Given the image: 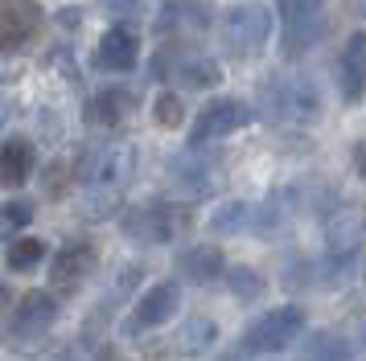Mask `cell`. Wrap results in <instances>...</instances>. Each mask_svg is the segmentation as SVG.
<instances>
[{"label":"cell","instance_id":"4","mask_svg":"<svg viewBox=\"0 0 366 361\" xmlns=\"http://www.w3.org/2000/svg\"><path fill=\"white\" fill-rule=\"evenodd\" d=\"M185 210L182 205H169V201H140V205H128L119 213V230L140 246H161L173 243L185 230Z\"/></svg>","mask_w":366,"mask_h":361},{"label":"cell","instance_id":"8","mask_svg":"<svg viewBox=\"0 0 366 361\" xmlns=\"http://www.w3.org/2000/svg\"><path fill=\"white\" fill-rule=\"evenodd\" d=\"M255 119V111H251V103H243V98H210L206 107H198V115H194V123H189V144L194 148H206L214 144V140H227L231 131H243Z\"/></svg>","mask_w":366,"mask_h":361},{"label":"cell","instance_id":"18","mask_svg":"<svg viewBox=\"0 0 366 361\" xmlns=\"http://www.w3.org/2000/svg\"><path fill=\"white\" fill-rule=\"evenodd\" d=\"M132 103H136L132 91H124V86H107V91H99V95L86 98L83 119L91 123V128H119V123L128 119V111H132Z\"/></svg>","mask_w":366,"mask_h":361},{"label":"cell","instance_id":"3","mask_svg":"<svg viewBox=\"0 0 366 361\" xmlns=\"http://www.w3.org/2000/svg\"><path fill=\"white\" fill-rule=\"evenodd\" d=\"M272 25H276V13L259 4V0H243V4H231L222 13V49L231 62H251L259 58L272 37Z\"/></svg>","mask_w":366,"mask_h":361},{"label":"cell","instance_id":"15","mask_svg":"<svg viewBox=\"0 0 366 361\" xmlns=\"http://www.w3.org/2000/svg\"><path fill=\"white\" fill-rule=\"evenodd\" d=\"M152 74H169V78L185 82V86H214L222 78V70H218L214 58H206V54H173V46L161 49V58L152 62Z\"/></svg>","mask_w":366,"mask_h":361},{"label":"cell","instance_id":"10","mask_svg":"<svg viewBox=\"0 0 366 361\" xmlns=\"http://www.w3.org/2000/svg\"><path fill=\"white\" fill-rule=\"evenodd\" d=\"M99 267V250L86 243V238H70L58 246V255L50 259V288L58 295H74L86 288V279L95 275Z\"/></svg>","mask_w":366,"mask_h":361},{"label":"cell","instance_id":"22","mask_svg":"<svg viewBox=\"0 0 366 361\" xmlns=\"http://www.w3.org/2000/svg\"><path fill=\"white\" fill-rule=\"evenodd\" d=\"M300 361H354V345L342 332H309L300 341Z\"/></svg>","mask_w":366,"mask_h":361},{"label":"cell","instance_id":"28","mask_svg":"<svg viewBox=\"0 0 366 361\" xmlns=\"http://www.w3.org/2000/svg\"><path fill=\"white\" fill-rule=\"evenodd\" d=\"M350 161H354V168H358V177L366 180V140H358V144H354V152H350Z\"/></svg>","mask_w":366,"mask_h":361},{"label":"cell","instance_id":"31","mask_svg":"<svg viewBox=\"0 0 366 361\" xmlns=\"http://www.w3.org/2000/svg\"><path fill=\"white\" fill-rule=\"evenodd\" d=\"M222 361H234V357H222Z\"/></svg>","mask_w":366,"mask_h":361},{"label":"cell","instance_id":"25","mask_svg":"<svg viewBox=\"0 0 366 361\" xmlns=\"http://www.w3.org/2000/svg\"><path fill=\"white\" fill-rule=\"evenodd\" d=\"M152 123L157 128H182L185 123V103L182 95H173V91H161V95L152 98Z\"/></svg>","mask_w":366,"mask_h":361},{"label":"cell","instance_id":"24","mask_svg":"<svg viewBox=\"0 0 366 361\" xmlns=\"http://www.w3.org/2000/svg\"><path fill=\"white\" fill-rule=\"evenodd\" d=\"M99 9L112 16V21L136 25V21H144V16H157L161 0H99Z\"/></svg>","mask_w":366,"mask_h":361},{"label":"cell","instance_id":"29","mask_svg":"<svg viewBox=\"0 0 366 361\" xmlns=\"http://www.w3.org/2000/svg\"><path fill=\"white\" fill-rule=\"evenodd\" d=\"M50 361H79V353H74V349H58Z\"/></svg>","mask_w":366,"mask_h":361},{"label":"cell","instance_id":"9","mask_svg":"<svg viewBox=\"0 0 366 361\" xmlns=\"http://www.w3.org/2000/svg\"><path fill=\"white\" fill-rule=\"evenodd\" d=\"M169 189L182 201H202L218 189V164L210 156H202V148H185L169 161Z\"/></svg>","mask_w":366,"mask_h":361},{"label":"cell","instance_id":"6","mask_svg":"<svg viewBox=\"0 0 366 361\" xmlns=\"http://www.w3.org/2000/svg\"><path fill=\"white\" fill-rule=\"evenodd\" d=\"M325 4L330 0H276L280 13V49L284 58H300L325 33Z\"/></svg>","mask_w":366,"mask_h":361},{"label":"cell","instance_id":"20","mask_svg":"<svg viewBox=\"0 0 366 361\" xmlns=\"http://www.w3.org/2000/svg\"><path fill=\"white\" fill-rule=\"evenodd\" d=\"M272 218H276V213L255 210V205H247V201H227V205H218V210L210 213V230H214V234H239V230L267 226Z\"/></svg>","mask_w":366,"mask_h":361},{"label":"cell","instance_id":"1","mask_svg":"<svg viewBox=\"0 0 366 361\" xmlns=\"http://www.w3.org/2000/svg\"><path fill=\"white\" fill-rule=\"evenodd\" d=\"M136 173V148L128 140H112V144L91 148L79 164V185H83V210L91 218H107L119 210V197L128 189Z\"/></svg>","mask_w":366,"mask_h":361},{"label":"cell","instance_id":"26","mask_svg":"<svg viewBox=\"0 0 366 361\" xmlns=\"http://www.w3.org/2000/svg\"><path fill=\"white\" fill-rule=\"evenodd\" d=\"M29 222H34V205H29V201H4V205H0V238L25 234Z\"/></svg>","mask_w":366,"mask_h":361},{"label":"cell","instance_id":"16","mask_svg":"<svg viewBox=\"0 0 366 361\" xmlns=\"http://www.w3.org/2000/svg\"><path fill=\"white\" fill-rule=\"evenodd\" d=\"M37 173V144L25 136L0 140V189H25Z\"/></svg>","mask_w":366,"mask_h":361},{"label":"cell","instance_id":"23","mask_svg":"<svg viewBox=\"0 0 366 361\" xmlns=\"http://www.w3.org/2000/svg\"><path fill=\"white\" fill-rule=\"evenodd\" d=\"M41 259H46V238H37V234H17L4 246V267L9 271H34Z\"/></svg>","mask_w":366,"mask_h":361},{"label":"cell","instance_id":"11","mask_svg":"<svg viewBox=\"0 0 366 361\" xmlns=\"http://www.w3.org/2000/svg\"><path fill=\"white\" fill-rule=\"evenodd\" d=\"M182 308V288L165 279V283H152L149 292L136 300L128 316H124V337H144V332H157L173 312Z\"/></svg>","mask_w":366,"mask_h":361},{"label":"cell","instance_id":"19","mask_svg":"<svg viewBox=\"0 0 366 361\" xmlns=\"http://www.w3.org/2000/svg\"><path fill=\"white\" fill-rule=\"evenodd\" d=\"M337 86L342 95L354 103L362 98L366 91V33H354L346 46H342V58H337Z\"/></svg>","mask_w":366,"mask_h":361},{"label":"cell","instance_id":"27","mask_svg":"<svg viewBox=\"0 0 366 361\" xmlns=\"http://www.w3.org/2000/svg\"><path fill=\"white\" fill-rule=\"evenodd\" d=\"M222 279H227V288H231L239 300H255V295L264 292V275L255 271V267H231V271H222Z\"/></svg>","mask_w":366,"mask_h":361},{"label":"cell","instance_id":"12","mask_svg":"<svg viewBox=\"0 0 366 361\" xmlns=\"http://www.w3.org/2000/svg\"><path fill=\"white\" fill-rule=\"evenodd\" d=\"M214 25V9L210 0H165L157 9V33L169 41H189Z\"/></svg>","mask_w":366,"mask_h":361},{"label":"cell","instance_id":"7","mask_svg":"<svg viewBox=\"0 0 366 361\" xmlns=\"http://www.w3.org/2000/svg\"><path fill=\"white\" fill-rule=\"evenodd\" d=\"M305 332V308L297 304H280V308H267L264 316H255L243 332V349L247 353H280Z\"/></svg>","mask_w":366,"mask_h":361},{"label":"cell","instance_id":"21","mask_svg":"<svg viewBox=\"0 0 366 361\" xmlns=\"http://www.w3.org/2000/svg\"><path fill=\"white\" fill-rule=\"evenodd\" d=\"M214 341H218L214 320H210V316H189V320L173 332V353H177V357H202Z\"/></svg>","mask_w":366,"mask_h":361},{"label":"cell","instance_id":"17","mask_svg":"<svg viewBox=\"0 0 366 361\" xmlns=\"http://www.w3.org/2000/svg\"><path fill=\"white\" fill-rule=\"evenodd\" d=\"M177 275L185 279V283H198V288H206V283H214L222 271H227V259H222V250L210 243H194L185 246L182 255H177Z\"/></svg>","mask_w":366,"mask_h":361},{"label":"cell","instance_id":"30","mask_svg":"<svg viewBox=\"0 0 366 361\" xmlns=\"http://www.w3.org/2000/svg\"><path fill=\"white\" fill-rule=\"evenodd\" d=\"M4 304H9V288H4V283H0V308H4Z\"/></svg>","mask_w":366,"mask_h":361},{"label":"cell","instance_id":"14","mask_svg":"<svg viewBox=\"0 0 366 361\" xmlns=\"http://www.w3.org/2000/svg\"><path fill=\"white\" fill-rule=\"evenodd\" d=\"M136 62H140V33H136V25L116 21L95 46V70H103V74H132Z\"/></svg>","mask_w":366,"mask_h":361},{"label":"cell","instance_id":"5","mask_svg":"<svg viewBox=\"0 0 366 361\" xmlns=\"http://www.w3.org/2000/svg\"><path fill=\"white\" fill-rule=\"evenodd\" d=\"M54 325H58V295H54V288H34L17 300L13 320L4 328V341L13 349H34L37 341L50 337Z\"/></svg>","mask_w":366,"mask_h":361},{"label":"cell","instance_id":"13","mask_svg":"<svg viewBox=\"0 0 366 361\" xmlns=\"http://www.w3.org/2000/svg\"><path fill=\"white\" fill-rule=\"evenodd\" d=\"M46 25L37 0H0V54H17L34 41Z\"/></svg>","mask_w":366,"mask_h":361},{"label":"cell","instance_id":"2","mask_svg":"<svg viewBox=\"0 0 366 361\" xmlns=\"http://www.w3.org/2000/svg\"><path fill=\"white\" fill-rule=\"evenodd\" d=\"M321 111L317 86L309 78H292V74H272L259 82V115L280 123V128H305L313 123Z\"/></svg>","mask_w":366,"mask_h":361}]
</instances>
